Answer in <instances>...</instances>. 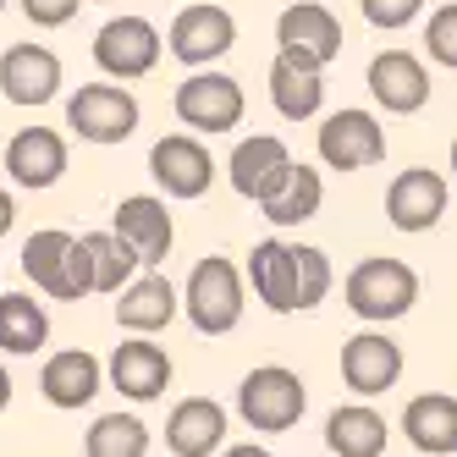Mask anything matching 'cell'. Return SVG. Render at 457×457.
<instances>
[{
    "label": "cell",
    "instance_id": "9c48e42d",
    "mask_svg": "<svg viewBox=\"0 0 457 457\" xmlns=\"http://www.w3.org/2000/svg\"><path fill=\"white\" fill-rule=\"evenodd\" d=\"M154 61H160V28L144 17H111L94 34V67L111 83H133V78L154 72Z\"/></svg>",
    "mask_w": 457,
    "mask_h": 457
},
{
    "label": "cell",
    "instance_id": "8d00e7d4",
    "mask_svg": "<svg viewBox=\"0 0 457 457\" xmlns=\"http://www.w3.org/2000/svg\"><path fill=\"white\" fill-rule=\"evenodd\" d=\"M452 177H457V144H452Z\"/></svg>",
    "mask_w": 457,
    "mask_h": 457
},
{
    "label": "cell",
    "instance_id": "d6a6232c",
    "mask_svg": "<svg viewBox=\"0 0 457 457\" xmlns=\"http://www.w3.org/2000/svg\"><path fill=\"white\" fill-rule=\"evenodd\" d=\"M83 0H22V12L28 22H39V28H61V22H72L78 17Z\"/></svg>",
    "mask_w": 457,
    "mask_h": 457
},
{
    "label": "cell",
    "instance_id": "5bb4252c",
    "mask_svg": "<svg viewBox=\"0 0 457 457\" xmlns=\"http://www.w3.org/2000/svg\"><path fill=\"white\" fill-rule=\"evenodd\" d=\"M67 160H72L67 138H61L55 127H39V121H34V127H17L12 144H6V171H12V182L28 187V193L55 187L61 177H67Z\"/></svg>",
    "mask_w": 457,
    "mask_h": 457
},
{
    "label": "cell",
    "instance_id": "d590c367",
    "mask_svg": "<svg viewBox=\"0 0 457 457\" xmlns=\"http://www.w3.org/2000/svg\"><path fill=\"white\" fill-rule=\"evenodd\" d=\"M220 457H270V452H265V446H253V441H248V446H226Z\"/></svg>",
    "mask_w": 457,
    "mask_h": 457
},
{
    "label": "cell",
    "instance_id": "ffe728a7",
    "mask_svg": "<svg viewBox=\"0 0 457 457\" xmlns=\"http://www.w3.org/2000/svg\"><path fill=\"white\" fill-rule=\"evenodd\" d=\"M276 39H281V50H303L314 67H331L342 55V22L320 0H298V6H287L276 17Z\"/></svg>",
    "mask_w": 457,
    "mask_h": 457
},
{
    "label": "cell",
    "instance_id": "44dd1931",
    "mask_svg": "<svg viewBox=\"0 0 457 457\" xmlns=\"http://www.w3.org/2000/svg\"><path fill=\"white\" fill-rule=\"evenodd\" d=\"M100 386H105V370H100V358L83 353V347H67V353H55L50 364L39 370V391H45V403L50 408H88L94 397H100Z\"/></svg>",
    "mask_w": 457,
    "mask_h": 457
},
{
    "label": "cell",
    "instance_id": "4fadbf2b",
    "mask_svg": "<svg viewBox=\"0 0 457 457\" xmlns=\"http://www.w3.org/2000/svg\"><path fill=\"white\" fill-rule=\"evenodd\" d=\"M111 232L133 248V259H138L144 270H160V265H166V253H171V243H177L171 210H166V199H154V193H133V199H121Z\"/></svg>",
    "mask_w": 457,
    "mask_h": 457
},
{
    "label": "cell",
    "instance_id": "8992f818",
    "mask_svg": "<svg viewBox=\"0 0 457 457\" xmlns=\"http://www.w3.org/2000/svg\"><path fill=\"white\" fill-rule=\"evenodd\" d=\"M232 45H237V22H232L226 6H215V0H193V6H182L171 17V28H166V50L193 72H204L210 61H220Z\"/></svg>",
    "mask_w": 457,
    "mask_h": 457
},
{
    "label": "cell",
    "instance_id": "277c9868",
    "mask_svg": "<svg viewBox=\"0 0 457 457\" xmlns=\"http://www.w3.org/2000/svg\"><path fill=\"white\" fill-rule=\"evenodd\" d=\"M182 309H187V320H193V331L226 337V331H232V325L243 320V270H237L226 253L199 259V265L187 270Z\"/></svg>",
    "mask_w": 457,
    "mask_h": 457
},
{
    "label": "cell",
    "instance_id": "30bf717a",
    "mask_svg": "<svg viewBox=\"0 0 457 457\" xmlns=\"http://www.w3.org/2000/svg\"><path fill=\"white\" fill-rule=\"evenodd\" d=\"M149 177L171 199H204L210 182H215V160L193 133H166L149 149Z\"/></svg>",
    "mask_w": 457,
    "mask_h": 457
},
{
    "label": "cell",
    "instance_id": "4dcf8cb0",
    "mask_svg": "<svg viewBox=\"0 0 457 457\" xmlns=\"http://www.w3.org/2000/svg\"><path fill=\"white\" fill-rule=\"evenodd\" d=\"M424 50H430V61H441V67H457V0L424 22Z\"/></svg>",
    "mask_w": 457,
    "mask_h": 457
},
{
    "label": "cell",
    "instance_id": "3957f363",
    "mask_svg": "<svg viewBox=\"0 0 457 457\" xmlns=\"http://www.w3.org/2000/svg\"><path fill=\"white\" fill-rule=\"evenodd\" d=\"M22 276L39 292H50V298H61V303H78V298L94 292L88 253H83V243L72 232H61V226H45V232H34L22 243Z\"/></svg>",
    "mask_w": 457,
    "mask_h": 457
},
{
    "label": "cell",
    "instance_id": "ac0fdd59",
    "mask_svg": "<svg viewBox=\"0 0 457 457\" xmlns=\"http://www.w3.org/2000/svg\"><path fill=\"white\" fill-rule=\"evenodd\" d=\"M370 94L391 116H413L430 100V72H424V61H413L408 50H380L370 61Z\"/></svg>",
    "mask_w": 457,
    "mask_h": 457
},
{
    "label": "cell",
    "instance_id": "52a82bcc",
    "mask_svg": "<svg viewBox=\"0 0 457 457\" xmlns=\"http://www.w3.org/2000/svg\"><path fill=\"white\" fill-rule=\"evenodd\" d=\"M237 413L253 424V430L281 436V430H292V424L303 419V380L292 375V370H281V364L253 370L237 386Z\"/></svg>",
    "mask_w": 457,
    "mask_h": 457
},
{
    "label": "cell",
    "instance_id": "83f0119b",
    "mask_svg": "<svg viewBox=\"0 0 457 457\" xmlns=\"http://www.w3.org/2000/svg\"><path fill=\"white\" fill-rule=\"evenodd\" d=\"M50 342V314L28 292H0V353H39Z\"/></svg>",
    "mask_w": 457,
    "mask_h": 457
},
{
    "label": "cell",
    "instance_id": "484cf974",
    "mask_svg": "<svg viewBox=\"0 0 457 457\" xmlns=\"http://www.w3.org/2000/svg\"><path fill=\"white\" fill-rule=\"evenodd\" d=\"M325 446H331V457H380L386 452V419L364 403H342L325 419Z\"/></svg>",
    "mask_w": 457,
    "mask_h": 457
},
{
    "label": "cell",
    "instance_id": "6da1fadb",
    "mask_svg": "<svg viewBox=\"0 0 457 457\" xmlns=\"http://www.w3.org/2000/svg\"><path fill=\"white\" fill-rule=\"evenodd\" d=\"M248 281H253V298L270 314H303V309H320L325 292H331V259H325V248H309V243L265 237L248 253Z\"/></svg>",
    "mask_w": 457,
    "mask_h": 457
},
{
    "label": "cell",
    "instance_id": "603a6c76",
    "mask_svg": "<svg viewBox=\"0 0 457 457\" xmlns=\"http://www.w3.org/2000/svg\"><path fill=\"white\" fill-rule=\"evenodd\" d=\"M226 441V408L215 397H182L166 419V446L177 457H215Z\"/></svg>",
    "mask_w": 457,
    "mask_h": 457
},
{
    "label": "cell",
    "instance_id": "cb8c5ba5",
    "mask_svg": "<svg viewBox=\"0 0 457 457\" xmlns=\"http://www.w3.org/2000/svg\"><path fill=\"white\" fill-rule=\"evenodd\" d=\"M171 314H177V292H171V281L160 276V270H144L138 281H127L116 292V325H127L133 337L166 331Z\"/></svg>",
    "mask_w": 457,
    "mask_h": 457
},
{
    "label": "cell",
    "instance_id": "2e32d148",
    "mask_svg": "<svg viewBox=\"0 0 457 457\" xmlns=\"http://www.w3.org/2000/svg\"><path fill=\"white\" fill-rule=\"evenodd\" d=\"M0 94L12 105H50L61 94V61L45 45H6L0 55Z\"/></svg>",
    "mask_w": 457,
    "mask_h": 457
},
{
    "label": "cell",
    "instance_id": "f35d334b",
    "mask_svg": "<svg viewBox=\"0 0 457 457\" xmlns=\"http://www.w3.org/2000/svg\"><path fill=\"white\" fill-rule=\"evenodd\" d=\"M0 6H6V0H0Z\"/></svg>",
    "mask_w": 457,
    "mask_h": 457
},
{
    "label": "cell",
    "instance_id": "7a4b0ae2",
    "mask_svg": "<svg viewBox=\"0 0 457 457\" xmlns=\"http://www.w3.org/2000/svg\"><path fill=\"white\" fill-rule=\"evenodd\" d=\"M342 292H347V309L364 325H391L419 303V276H413V265H403V259L375 253L364 265H353Z\"/></svg>",
    "mask_w": 457,
    "mask_h": 457
},
{
    "label": "cell",
    "instance_id": "f1b7e54d",
    "mask_svg": "<svg viewBox=\"0 0 457 457\" xmlns=\"http://www.w3.org/2000/svg\"><path fill=\"white\" fill-rule=\"evenodd\" d=\"M88 457H149V424L138 413H100L83 436Z\"/></svg>",
    "mask_w": 457,
    "mask_h": 457
},
{
    "label": "cell",
    "instance_id": "e0dca14e",
    "mask_svg": "<svg viewBox=\"0 0 457 457\" xmlns=\"http://www.w3.org/2000/svg\"><path fill=\"white\" fill-rule=\"evenodd\" d=\"M403 375V347L391 342L386 331H358L347 337L342 347V380L358 391V397H380V391H391Z\"/></svg>",
    "mask_w": 457,
    "mask_h": 457
},
{
    "label": "cell",
    "instance_id": "8fae6325",
    "mask_svg": "<svg viewBox=\"0 0 457 457\" xmlns=\"http://www.w3.org/2000/svg\"><path fill=\"white\" fill-rule=\"evenodd\" d=\"M320 160L331 171H364L375 166V160H386V133H380V121L370 111H337V116H325L320 121Z\"/></svg>",
    "mask_w": 457,
    "mask_h": 457
},
{
    "label": "cell",
    "instance_id": "74e56055",
    "mask_svg": "<svg viewBox=\"0 0 457 457\" xmlns=\"http://www.w3.org/2000/svg\"><path fill=\"white\" fill-rule=\"evenodd\" d=\"M100 6H111V0H100Z\"/></svg>",
    "mask_w": 457,
    "mask_h": 457
},
{
    "label": "cell",
    "instance_id": "7c38bea8",
    "mask_svg": "<svg viewBox=\"0 0 457 457\" xmlns=\"http://www.w3.org/2000/svg\"><path fill=\"white\" fill-rule=\"evenodd\" d=\"M171 353L160 347L154 337H127L116 342L111 353V364H105V380L121 391L127 403H154V397H166V386H171Z\"/></svg>",
    "mask_w": 457,
    "mask_h": 457
},
{
    "label": "cell",
    "instance_id": "e575fe53",
    "mask_svg": "<svg viewBox=\"0 0 457 457\" xmlns=\"http://www.w3.org/2000/svg\"><path fill=\"white\" fill-rule=\"evenodd\" d=\"M6 408H12V370L0 364V413H6Z\"/></svg>",
    "mask_w": 457,
    "mask_h": 457
},
{
    "label": "cell",
    "instance_id": "ba28073f",
    "mask_svg": "<svg viewBox=\"0 0 457 457\" xmlns=\"http://www.w3.org/2000/svg\"><path fill=\"white\" fill-rule=\"evenodd\" d=\"M171 105H177L182 127L215 138V133H232V127L243 121V83L226 78V72H215V67H204V72H193V78L177 88Z\"/></svg>",
    "mask_w": 457,
    "mask_h": 457
},
{
    "label": "cell",
    "instance_id": "d4e9b609",
    "mask_svg": "<svg viewBox=\"0 0 457 457\" xmlns=\"http://www.w3.org/2000/svg\"><path fill=\"white\" fill-rule=\"evenodd\" d=\"M403 436L419 452H430V457L457 452V397H446V391H424V397H413L403 408Z\"/></svg>",
    "mask_w": 457,
    "mask_h": 457
},
{
    "label": "cell",
    "instance_id": "f546056e",
    "mask_svg": "<svg viewBox=\"0 0 457 457\" xmlns=\"http://www.w3.org/2000/svg\"><path fill=\"white\" fill-rule=\"evenodd\" d=\"M83 253H88V276H94V292H121V281H133L138 259L116 232H83L78 237Z\"/></svg>",
    "mask_w": 457,
    "mask_h": 457
},
{
    "label": "cell",
    "instance_id": "836d02e7",
    "mask_svg": "<svg viewBox=\"0 0 457 457\" xmlns=\"http://www.w3.org/2000/svg\"><path fill=\"white\" fill-rule=\"evenodd\" d=\"M12 226H17V199H12L6 187H0V237H6Z\"/></svg>",
    "mask_w": 457,
    "mask_h": 457
},
{
    "label": "cell",
    "instance_id": "d6986e66",
    "mask_svg": "<svg viewBox=\"0 0 457 457\" xmlns=\"http://www.w3.org/2000/svg\"><path fill=\"white\" fill-rule=\"evenodd\" d=\"M270 105L287 121L320 116V105H325V67H314L303 50H281L270 61Z\"/></svg>",
    "mask_w": 457,
    "mask_h": 457
},
{
    "label": "cell",
    "instance_id": "9a60e30c",
    "mask_svg": "<svg viewBox=\"0 0 457 457\" xmlns=\"http://www.w3.org/2000/svg\"><path fill=\"white\" fill-rule=\"evenodd\" d=\"M446 199H452V193H446L441 171L408 166V171L391 177V187H386V215H391L397 232H430V226L446 215Z\"/></svg>",
    "mask_w": 457,
    "mask_h": 457
},
{
    "label": "cell",
    "instance_id": "4316f807",
    "mask_svg": "<svg viewBox=\"0 0 457 457\" xmlns=\"http://www.w3.org/2000/svg\"><path fill=\"white\" fill-rule=\"evenodd\" d=\"M320 199H325L320 171L292 160L287 177L276 182V193H270V199H259V210H265V220H270V226H303V220H314V215H320Z\"/></svg>",
    "mask_w": 457,
    "mask_h": 457
},
{
    "label": "cell",
    "instance_id": "7402d4cb",
    "mask_svg": "<svg viewBox=\"0 0 457 457\" xmlns=\"http://www.w3.org/2000/svg\"><path fill=\"white\" fill-rule=\"evenodd\" d=\"M287 166H292V154H287V144L281 138H270V133H253V138H243L237 149H232V166H226V177H232V187L243 193V199H270L276 193V182L287 177Z\"/></svg>",
    "mask_w": 457,
    "mask_h": 457
},
{
    "label": "cell",
    "instance_id": "5b68a950",
    "mask_svg": "<svg viewBox=\"0 0 457 457\" xmlns=\"http://www.w3.org/2000/svg\"><path fill=\"white\" fill-rule=\"evenodd\" d=\"M67 127L83 144H121L138 133V100L121 83H83L67 100Z\"/></svg>",
    "mask_w": 457,
    "mask_h": 457
},
{
    "label": "cell",
    "instance_id": "1f68e13d",
    "mask_svg": "<svg viewBox=\"0 0 457 457\" xmlns=\"http://www.w3.org/2000/svg\"><path fill=\"white\" fill-rule=\"evenodd\" d=\"M358 6H364V17L375 28H408L424 12V0H358Z\"/></svg>",
    "mask_w": 457,
    "mask_h": 457
}]
</instances>
